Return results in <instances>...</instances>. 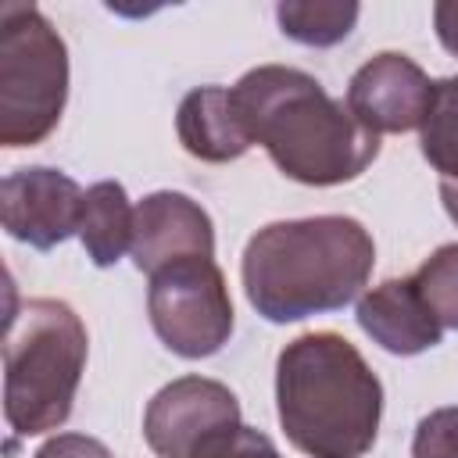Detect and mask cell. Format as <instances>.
<instances>
[{
	"label": "cell",
	"instance_id": "obj_18",
	"mask_svg": "<svg viewBox=\"0 0 458 458\" xmlns=\"http://www.w3.org/2000/svg\"><path fill=\"white\" fill-rule=\"evenodd\" d=\"M193 458H279V451L261 429H250L240 422L236 429L211 437Z\"/></svg>",
	"mask_w": 458,
	"mask_h": 458
},
{
	"label": "cell",
	"instance_id": "obj_1",
	"mask_svg": "<svg viewBox=\"0 0 458 458\" xmlns=\"http://www.w3.org/2000/svg\"><path fill=\"white\" fill-rule=\"evenodd\" d=\"M229 93L250 143H261L293 182L340 186L379 157V136L301 68L258 64Z\"/></svg>",
	"mask_w": 458,
	"mask_h": 458
},
{
	"label": "cell",
	"instance_id": "obj_12",
	"mask_svg": "<svg viewBox=\"0 0 458 458\" xmlns=\"http://www.w3.org/2000/svg\"><path fill=\"white\" fill-rule=\"evenodd\" d=\"M175 132L186 154L222 165L250 150V136L240 122L233 93L225 86H197L182 97L175 114Z\"/></svg>",
	"mask_w": 458,
	"mask_h": 458
},
{
	"label": "cell",
	"instance_id": "obj_19",
	"mask_svg": "<svg viewBox=\"0 0 458 458\" xmlns=\"http://www.w3.org/2000/svg\"><path fill=\"white\" fill-rule=\"evenodd\" d=\"M32 458H114V454L97 437H86V433H57Z\"/></svg>",
	"mask_w": 458,
	"mask_h": 458
},
{
	"label": "cell",
	"instance_id": "obj_16",
	"mask_svg": "<svg viewBox=\"0 0 458 458\" xmlns=\"http://www.w3.org/2000/svg\"><path fill=\"white\" fill-rule=\"evenodd\" d=\"M422 304L433 311L440 329H458V243L437 247L411 276Z\"/></svg>",
	"mask_w": 458,
	"mask_h": 458
},
{
	"label": "cell",
	"instance_id": "obj_8",
	"mask_svg": "<svg viewBox=\"0 0 458 458\" xmlns=\"http://www.w3.org/2000/svg\"><path fill=\"white\" fill-rule=\"evenodd\" d=\"M82 197L79 182L57 168H14L0 182V218L11 240L50 250L79 233Z\"/></svg>",
	"mask_w": 458,
	"mask_h": 458
},
{
	"label": "cell",
	"instance_id": "obj_3",
	"mask_svg": "<svg viewBox=\"0 0 458 458\" xmlns=\"http://www.w3.org/2000/svg\"><path fill=\"white\" fill-rule=\"evenodd\" d=\"M276 404L286 440L308 458H365L379 433L383 383L340 333H304L279 351Z\"/></svg>",
	"mask_w": 458,
	"mask_h": 458
},
{
	"label": "cell",
	"instance_id": "obj_14",
	"mask_svg": "<svg viewBox=\"0 0 458 458\" xmlns=\"http://www.w3.org/2000/svg\"><path fill=\"white\" fill-rule=\"evenodd\" d=\"M361 7L351 0H283L276 7L283 36L304 47H336L351 36Z\"/></svg>",
	"mask_w": 458,
	"mask_h": 458
},
{
	"label": "cell",
	"instance_id": "obj_9",
	"mask_svg": "<svg viewBox=\"0 0 458 458\" xmlns=\"http://www.w3.org/2000/svg\"><path fill=\"white\" fill-rule=\"evenodd\" d=\"M426 72L397 50L365 61L347 82V107L369 132H411L422 125L429 104Z\"/></svg>",
	"mask_w": 458,
	"mask_h": 458
},
{
	"label": "cell",
	"instance_id": "obj_17",
	"mask_svg": "<svg viewBox=\"0 0 458 458\" xmlns=\"http://www.w3.org/2000/svg\"><path fill=\"white\" fill-rule=\"evenodd\" d=\"M411 458H458V404L437 408L415 426Z\"/></svg>",
	"mask_w": 458,
	"mask_h": 458
},
{
	"label": "cell",
	"instance_id": "obj_15",
	"mask_svg": "<svg viewBox=\"0 0 458 458\" xmlns=\"http://www.w3.org/2000/svg\"><path fill=\"white\" fill-rule=\"evenodd\" d=\"M422 157L440 172V179L458 182V75L437 79L429 86V104L419 125Z\"/></svg>",
	"mask_w": 458,
	"mask_h": 458
},
{
	"label": "cell",
	"instance_id": "obj_21",
	"mask_svg": "<svg viewBox=\"0 0 458 458\" xmlns=\"http://www.w3.org/2000/svg\"><path fill=\"white\" fill-rule=\"evenodd\" d=\"M440 200H444V211L451 215V222L458 225V182L440 179Z\"/></svg>",
	"mask_w": 458,
	"mask_h": 458
},
{
	"label": "cell",
	"instance_id": "obj_2",
	"mask_svg": "<svg viewBox=\"0 0 458 458\" xmlns=\"http://www.w3.org/2000/svg\"><path fill=\"white\" fill-rule=\"evenodd\" d=\"M372 265L376 243L358 218L315 215L258 229L243 247L240 276L250 308L283 326L351 304Z\"/></svg>",
	"mask_w": 458,
	"mask_h": 458
},
{
	"label": "cell",
	"instance_id": "obj_20",
	"mask_svg": "<svg viewBox=\"0 0 458 458\" xmlns=\"http://www.w3.org/2000/svg\"><path fill=\"white\" fill-rule=\"evenodd\" d=\"M433 29H437L440 47L451 57H458V0H440L433 7Z\"/></svg>",
	"mask_w": 458,
	"mask_h": 458
},
{
	"label": "cell",
	"instance_id": "obj_13",
	"mask_svg": "<svg viewBox=\"0 0 458 458\" xmlns=\"http://www.w3.org/2000/svg\"><path fill=\"white\" fill-rule=\"evenodd\" d=\"M132 222L136 208L125 197V186L114 179L93 182L82 197V218H79V240L86 247V258L97 268H111L125 250H132Z\"/></svg>",
	"mask_w": 458,
	"mask_h": 458
},
{
	"label": "cell",
	"instance_id": "obj_10",
	"mask_svg": "<svg viewBox=\"0 0 458 458\" xmlns=\"http://www.w3.org/2000/svg\"><path fill=\"white\" fill-rule=\"evenodd\" d=\"M186 258H215L211 215L179 190L147 193L136 204L132 222V265L154 276L165 265Z\"/></svg>",
	"mask_w": 458,
	"mask_h": 458
},
{
	"label": "cell",
	"instance_id": "obj_7",
	"mask_svg": "<svg viewBox=\"0 0 458 458\" xmlns=\"http://www.w3.org/2000/svg\"><path fill=\"white\" fill-rule=\"evenodd\" d=\"M240 426L236 394L208 376H179L143 411V437L157 458H193L211 437Z\"/></svg>",
	"mask_w": 458,
	"mask_h": 458
},
{
	"label": "cell",
	"instance_id": "obj_6",
	"mask_svg": "<svg viewBox=\"0 0 458 458\" xmlns=\"http://www.w3.org/2000/svg\"><path fill=\"white\" fill-rule=\"evenodd\" d=\"M147 311L157 340L179 358H211L233 336V301L215 258H186L150 276Z\"/></svg>",
	"mask_w": 458,
	"mask_h": 458
},
{
	"label": "cell",
	"instance_id": "obj_5",
	"mask_svg": "<svg viewBox=\"0 0 458 458\" xmlns=\"http://www.w3.org/2000/svg\"><path fill=\"white\" fill-rule=\"evenodd\" d=\"M68 100V47L32 4L0 7V143H43Z\"/></svg>",
	"mask_w": 458,
	"mask_h": 458
},
{
	"label": "cell",
	"instance_id": "obj_4",
	"mask_svg": "<svg viewBox=\"0 0 458 458\" xmlns=\"http://www.w3.org/2000/svg\"><path fill=\"white\" fill-rule=\"evenodd\" d=\"M86 351V326L72 304L32 297L11 311L4 340V419L18 437H39L68 422Z\"/></svg>",
	"mask_w": 458,
	"mask_h": 458
},
{
	"label": "cell",
	"instance_id": "obj_11",
	"mask_svg": "<svg viewBox=\"0 0 458 458\" xmlns=\"http://www.w3.org/2000/svg\"><path fill=\"white\" fill-rule=\"evenodd\" d=\"M354 318H358L361 333L372 336V344H379L383 351L401 354V358L422 354L444 340V329L433 318V311L422 304L411 276L383 279L379 286H372L358 301Z\"/></svg>",
	"mask_w": 458,
	"mask_h": 458
}]
</instances>
